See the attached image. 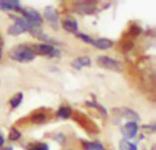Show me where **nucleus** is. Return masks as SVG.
<instances>
[{"mask_svg": "<svg viewBox=\"0 0 156 150\" xmlns=\"http://www.w3.org/2000/svg\"><path fill=\"white\" fill-rule=\"evenodd\" d=\"M8 55L12 60L18 62H29L36 57V54L30 47L21 44L13 47L9 50Z\"/></svg>", "mask_w": 156, "mask_h": 150, "instance_id": "obj_1", "label": "nucleus"}, {"mask_svg": "<svg viewBox=\"0 0 156 150\" xmlns=\"http://www.w3.org/2000/svg\"><path fill=\"white\" fill-rule=\"evenodd\" d=\"M29 27L30 24L27 19H25L24 17H16V22L8 27L7 33L12 36H17L27 31L29 29Z\"/></svg>", "mask_w": 156, "mask_h": 150, "instance_id": "obj_2", "label": "nucleus"}, {"mask_svg": "<svg viewBox=\"0 0 156 150\" xmlns=\"http://www.w3.org/2000/svg\"><path fill=\"white\" fill-rule=\"evenodd\" d=\"M97 64L106 70L113 71H120L122 70V64L110 57L107 56H100L97 59Z\"/></svg>", "mask_w": 156, "mask_h": 150, "instance_id": "obj_3", "label": "nucleus"}, {"mask_svg": "<svg viewBox=\"0 0 156 150\" xmlns=\"http://www.w3.org/2000/svg\"><path fill=\"white\" fill-rule=\"evenodd\" d=\"M20 12L23 14L24 18L27 19L29 24H42V16H40L39 12L33 8H27V9H20Z\"/></svg>", "mask_w": 156, "mask_h": 150, "instance_id": "obj_4", "label": "nucleus"}, {"mask_svg": "<svg viewBox=\"0 0 156 150\" xmlns=\"http://www.w3.org/2000/svg\"><path fill=\"white\" fill-rule=\"evenodd\" d=\"M44 16L54 29L57 30L58 28V14L55 7L51 5L47 6L44 11Z\"/></svg>", "mask_w": 156, "mask_h": 150, "instance_id": "obj_5", "label": "nucleus"}, {"mask_svg": "<svg viewBox=\"0 0 156 150\" xmlns=\"http://www.w3.org/2000/svg\"><path fill=\"white\" fill-rule=\"evenodd\" d=\"M32 50L34 53L40 54V55H49V56H54L58 52V50L54 48V46L50 44H36L31 47Z\"/></svg>", "mask_w": 156, "mask_h": 150, "instance_id": "obj_6", "label": "nucleus"}, {"mask_svg": "<svg viewBox=\"0 0 156 150\" xmlns=\"http://www.w3.org/2000/svg\"><path fill=\"white\" fill-rule=\"evenodd\" d=\"M121 131L122 136L126 138V140L133 138L138 132V125L136 122L133 121L128 122L122 127Z\"/></svg>", "mask_w": 156, "mask_h": 150, "instance_id": "obj_7", "label": "nucleus"}, {"mask_svg": "<svg viewBox=\"0 0 156 150\" xmlns=\"http://www.w3.org/2000/svg\"><path fill=\"white\" fill-rule=\"evenodd\" d=\"M0 9L20 11L21 8L19 5V2L16 0H2L0 1Z\"/></svg>", "mask_w": 156, "mask_h": 150, "instance_id": "obj_8", "label": "nucleus"}, {"mask_svg": "<svg viewBox=\"0 0 156 150\" xmlns=\"http://www.w3.org/2000/svg\"><path fill=\"white\" fill-rule=\"evenodd\" d=\"M91 44L95 47L98 48L100 49H110L111 47H112L113 45V41L109 39V38H98V39H92Z\"/></svg>", "mask_w": 156, "mask_h": 150, "instance_id": "obj_9", "label": "nucleus"}, {"mask_svg": "<svg viewBox=\"0 0 156 150\" xmlns=\"http://www.w3.org/2000/svg\"><path fill=\"white\" fill-rule=\"evenodd\" d=\"M91 64V60L89 57L87 56H83V57H79L78 59L74 60L71 62V65L73 68L77 69V70H80L82 67L85 66H90Z\"/></svg>", "mask_w": 156, "mask_h": 150, "instance_id": "obj_10", "label": "nucleus"}, {"mask_svg": "<svg viewBox=\"0 0 156 150\" xmlns=\"http://www.w3.org/2000/svg\"><path fill=\"white\" fill-rule=\"evenodd\" d=\"M62 27L68 32L77 33V31H78L77 21L75 19H73V18H67V19H65L63 21V23H62Z\"/></svg>", "mask_w": 156, "mask_h": 150, "instance_id": "obj_11", "label": "nucleus"}, {"mask_svg": "<svg viewBox=\"0 0 156 150\" xmlns=\"http://www.w3.org/2000/svg\"><path fill=\"white\" fill-rule=\"evenodd\" d=\"M83 146L85 148V150H105L104 147L97 141H95V142H86L85 141V142H83Z\"/></svg>", "mask_w": 156, "mask_h": 150, "instance_id": "obj_12", "label": "nucleus"}, {"mask_svg": "<svg viewBox=\"0 0 156 150\" xmlns=\"http://www.w3.org/2000/svg\"><path fill=\"white\" fill-rule=\"evenodd\" d=\"M119 148L120 150H138L137 149V146L129 142L126 139H122L120 144H119Z\"/></svg>", "mask_w": 156, "mask_h": 150, "instance_id": "obj_13", "label": "nucleus"}, {"mask_svg": "<svg viewBox=\"0 0 156 150\" xmlns=\"http://www.w3.org/2000/svg\"><path fill=\"white\" fill-rule=\"evenodd\" d=\"M72 114V110L69 106H63L58 111V115L62 118V119H67L69 118Z\"/></svg>", "mask_w": 156, "mask_h": 150, "instance_id": "obj_14", "label": "nucleus"}, {"mask_svg": "<svg viewBox=\"0 0 156 150\" xmlns=\"http://www.w3.org/2000/svg\"><path fill=\"white\" fill-rule=\"evenodd\" d=\"M123 115L124 117L128 118V119H131L133 120V122H137L140 120V116L133 110L129 109V108H125L124 109V112H123Z\"/></svg>", "mask_w": 156, "mask_h": 150, "instance_id": "obj_15", "label": "nucleus"}, {"mask_svg": "<svg viewBox=\"0 0 156 150\" xmlns=\"http://www.w3.org/2000/svg\"><path fill=\"white\" fill-rule=\"evenodd\" d=\"M22 99H23V94L21 93H17L16 94H15L12 99L10 100V104L13 108H16L22 102Z\"/></svg>", "mask_w": 156, "mask_h": 150, "instance_id": "obj_16", "label": "nucleus"}, {"mask_svg": "<svg viewBox=\"0 0 156 150\" xmlns=\"http://www.w3.org/2000/svg\"><path fill=\"white\" fill-rule=\"evenodd\" d=\"M21 137V134L19 131H17L16 128H11L10 132H9V136H8V139L10 141H16L17 139H19Z\"/></svg>", "mask_w": 156, "mask_h": 150, "instance_id": "obj_17", "label": "nucleus"}, {"mask_svg": "<svg viewBox=\"0 0 156 150\" xmlns=\"http://www.w3.org/2000/svg\"><path fill=\"white\" fill-rule=\"evenodd\" d=\"M29 150H48V147L45 143H40V144H37V145L34 146Z\"/></svg>", "mask_w": 156, "mask_h": 150, "instance_id": "obj_18", "label": "nucleus"}, {"mask_svg": "<svg viewBox=\"0 0 156 150\" xmlns=\"http://www.w3.org/2000/svg\"><path fill=\"white\" fill-rule=\"evenodd\" d=\"M33 121L35 123H41L45 120V115H42V114H39V115H35L33 117H32Z\"/></svg>", "mask_w": 156, "mask_h": 150, "instance_id": "obj_19", "label": "nucleus"}, {"mask_svg": "<svg viewBox=\"0 0 156 150\" xmlns=\"http://www.w3.org/2000/svg\"><path fill=\"white\" fill-rule=\"evenodd\" d=\"M77 36H78L79 38H80L83 41L87 42V43H91V41H92V38H91L90 37H89V36L85 35V34L79 33V34H77Z\"/></svg>", "mask_w": 156, "mask_h": 150, "instance_id": "obj_20", "label": "nucleus"}, {"mask_svg": "<svg viewBox=\"0 0 156 150\" xmlns=\"http://www.w3.org/2000/svg\"><path fill=\"white\" fill-rule=\"evenodd\" d=\"M4 143H5V140H4V137L0 135V148L4 145Z\"/></svg>", "mask_w": 156, "mask_h": 150, "instance_id": "obj_21", "label": "nucleus"}, {"mask_svg": "<svg viewBox=\"0 0 156 150\" xmlns=\"http://www.w3.org/2000/svg\"><path fill=\"white\" fill-rule=\"evenodd\" d=\"M1 150H13V148H9V147H7V148H2Z\"/></svg>", "mask_w": 156, "mask_h": 150, "instance_id": "obj_22", "label": "nucleus"}]
</instances>
